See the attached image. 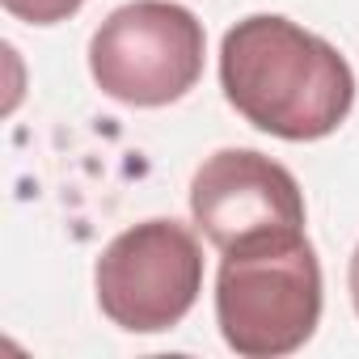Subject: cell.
I'll list each match as a JSON object with an SVG mask.
<instances>
[{"instance_id": "obj_1", "label": "cell", "mask_w": 359, "mask_h": 359, "mask_svg": "<svg viewBox=\"0 0 359 359\" xmlns=\"http://www.w3.org/2000/svg\"><path fill=\"white\" fill-rule=\"evenodd\" d=\"M229 106L258 131L292 144L334 135L355 106V72L321 34L279 18H241L220 43Z\"/></svg>"}, {"instance_id": "obj_2", "label": "cell", "mask_w": 359, "mask_h": 359, "mask_svg": "<svg viewBox=\"0 0 359 359\" xmlns=\"http://www.w3.org/2000/svg\"><path fill=\"white\" fill-rule=\"evenodd\" d=\"M216 321L245 359L300 351L321 321V262L304 229L266 233L220 250Z\"/></svg>"}, {"instance_id": "obj_3", "label": "cell", "mask_w": 359, "mask_h": 359, "mask_svg": "<svg viewBox=\"0 0 359 359\" xmlns=\"http://www.w3.org/2000/svg\"><path fill=\"white\" fill-rule=\"evenodd\" d=\"M203 22L173 0H131L89 39L97 89L123 106H169L203 76Z\"/></svg>"}, {"instance_id": "obj_4", "label": "cell", "mask_w": 359, "mask_h": 359, "mask_svg": "<svg viewBox=\"0 0 359 359\" xmlns=\"http://www.w3.org/2000/svg\"><path fill=\"white\" fill-rule=\"evenodd\" d=\"M93 287L102 313L118 330H173L203 292V245L177 220L131 224L102 250Z\"/></svg>"}, {"instance_id": "obj_5", "label": "cell", "mask_w": 359, "mask_h": 359, "mask_svg": "<svg viewBox=\"0 0 359 359\" xmlns=\"http://www.w3.org/2000/svg\"><path fill=\"white\" fill-rule=\"evenodd\" d=\"M191 216L216 250H229L250 237L304 229V195L279 161L254 148H224L195 173Z\"/></svg>"}, {"instance_id": "obj_6", "label": "cell", "mask_w": 359, "mask_h": 359, "mask_svg": "<svg viewBox=\"0 0 359 359\" xmlns=\"http://www.w3.org/2000/svg\"><path fill=\"white\" fill-rule=\"evenodd\" d=\"M0 5L30 26H55V22H68L85 0H0Z\"/></svg>"}, {"instance_id": "obj_7", "label": "cell", "mask_w": 359, "mask_h": 359, "mask_svg": "<svg viewBox=\"0 0 359 359\" xmlns=\"http://www.w3.org/2000/svg\"><path fill=\"white\" fill-rule=\"evenodd\" d=\"M346 287H351V304L359 313V250L351 254V271H346Z\"/></svg>"}]
</instances>
